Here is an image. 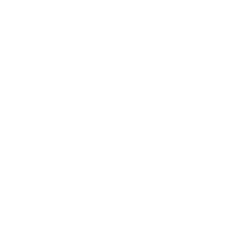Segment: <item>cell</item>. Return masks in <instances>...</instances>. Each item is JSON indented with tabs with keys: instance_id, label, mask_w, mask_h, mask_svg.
Listing matches in <instances>:
<instances>
[]
</instances>
